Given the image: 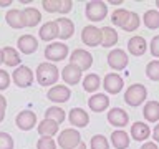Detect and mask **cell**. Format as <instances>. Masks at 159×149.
<instances>
[{
  "mask_svg": "<svg viewBox=\"0 0 159 149\" xmlns=\"http://www.w3.org/2000/svg\"><path fill=\"white\" fill-rule=\"evenodd\" d=\"M58 78H60L58 68L55 66L53 63L45 61V63L38 65V68H37V81L42 84V86H52L53 83L58 81Z\"/></svg>",
  "mask_w": 159,
  "mask_h": 149,
  "instance_id": "obj_1",
  "label": "cell"
},
{
  "mask_svg": "<svg viewBox=\"0 0 159 149\" xmlns=\"http://www.w3.org/2000/svg\"><path fill=\"white\" fill-rule=\"evenodd\" d=\"M146 96H148L146 86L136 83V84H131V86L126 89V93H124V101H126L129 106L136 108V106H139V104L144 103Z\"/></svg>",
  "mask_w": 159,
  "mask_h": 149,
  "instance_id": "obj_2",
  "label": "cell"
},
{
  "mask_svg": "<svg viewBox=\"0 0 159 149\" xmlns=\"http://www.w3.org/2000/svg\"><path fill=\"white\" fill-rule=\"evenodd\" d=\"M84 13H86V18L91 20V22H101V20L106 18L108 7L101 0H91L84 7Z\"/></svg>",
  "mask_w": 159,
  "mask_h": 149,
  "instance_id": "obj_3",
  "label": "cell"
},
{
  "mask_svg": "<svg viewBox=\"0 0 159 149\" xmlns=\"http://www.w3.org/2000/svg\"><path fill=\"white\" fill-rule=\"evenodd\" d=\"M80 142H81L80 131H76V129H73V128L65 129V131H61L58 136V144L61 149H75Z\"/></svg>",
  "mask_w": 159,
  "mask_h": 149,
  "instance_id": "obj_4",
  "label": "cell"
},
{
  "mask_svg": "<svg viewBox=\"0 0 159 149\" xmlns=\"http://www.w3.org/2000/svg\"><path fill=\"white\" fill-rule=\"evenodd\" d=\"M68 55V47L61 42H53L45 48V58L52 61H61Z\"/></svg>",
  "mask_w": 159,
  "mask_h": 149,
  "instance_id": "obj_5",
  "label": "cell"
},
{
  "mask_svg": "<svg viewBox=\"0 0 159 149\" xmlns=\"http://www.w3.org/2000/svg\"><path fill=\"white\" fill-rule=\"evenodd\" d=\"M70 63L76 65L81 71H86V70H89V68H91V65H93V56H91V53H89V52H86V50L78 48V50H75V52L71 53V56H70Z\"/></svg>",
  "mask_w": 159,
  "mask_h": 149,
  "instance_id": "obj_6",
  "label": "cell"
},
{
  "mask_svg": "<svg viewBox=\"0 0 159 149\" xmlns=\"http://www.w3.org/2000/svg\"><path fill=\"white\" fill-rule=\"evenodd\" d=\"M81 42L86 47H98L101 45V28L94 25H86L81 30Z\"/></svg>",
  "mask_w": 159,
  "mask_h": 149,
  "instance_id": "obj_7",
  "label": "cell"
},
{
  "mask_svg": "<svg viewBox=\"0 0 159 149\" xmlns=\"http://www.w3.org/2000/svg\"><path fill=\"white\" fill-rule=\"evenodd\" d=\"M12 78H13V83L20 88L32 86V83H33V73L28 66H17V70L12 74Z\"/></svg>",
  "mask_w": 159,
  "mask_h": 149,
  "instance_id": "obj_8",
  "label": "cell"
},
{
  "mask_svg": "<svg viewBox=\"0 0 159 149\" xmlns=\"http://www.w3.org/2000/svg\"><path fill=\"white\" fill-rule=\"evenodd\" d=\"M128 55L121 48H114L108 53V65L113 70H124L128 66Z\"/></svg>",
  "mask_w": 159,
  "mask_h": 149,
  "instance_id": "obj_9",
  "label": "cell"
},
{
  "mask_svg": "<svg viewBox=\"0 0 159 149\" xmlns=\"http://www.w3.org/2000/svg\"><path fill=\"white\" fill-rule=\"evenodd\" d=\"M123 86H124V81L118 73H108L103 79V88L109 94H118L123 89Z\"/></svg>",
  "mask_w": 159,
  "mask_h": 149,
  "instance_id": "obj_10",
  "label": "cell"
},
{
  "mask_svg": "<svg viewBox=\"0 0 159 149\" xmlns=\"http://www.w3.org/2000/svg\"><path fill=\"white\" fill-rule=\"evenodd\" d=\"M15 124L22 129V131H30L32 128L37 126V116H35L33 111H28V109H23L17 114L15 118Z\"/></svg>",
  "mask_w": 159,
  "mask_h": 149,
  "instance_id": "obj_11",
  "label": "cell"
},
{
  "mask_svg": "<svg viewBox=\"0 0 159 149\" xmlns=\"http://www.w3.org/2000/svg\"><path fill=\"white\" fill-rule=\"evenodd\" d=\"M70 96H71V91H70L68 86H63V84H57V86H52L47 93V98L53 103H66Z\"/></svg>",
  "mask_w": 159,
  "mask_h": 149,
  "instance_id": "obj_12",
  "label": "cell"
},
{
  "mask_svg": "<svg viewBox=\"0 0 159 149\" xmlns=\"http://www.w3.org/2000/svg\"><path fill=\"white\" fill-rule=\"evenodd\" d=\"M108 123L111 124V126H116V128L121 129L124 126H128L129 116H128V113L124 111V109L113 108V109H109V113H108Z\"/></svg>",
  "mask_w": 159,
  "mask_h": 149,
  "instance_id": "obj_13",
  "label": "cell"
},
{
  "mask_svg": "<svg viewBox=\"0 0 159 149\" xmlns=\"http://www.w3.org/2000/svg\"><path fill=\"white\" fill-rule=\"evenodd\" d=\"M81 74H83V71L76 66V65L68 63L61 71V78L65 79L66 84H78L80 79H81Z\"/></svg>",
  "mask_w": 159,
  "mask_h": 149,
  "instance_id": "obj_14",
  "label": "cell"
},
{
  "mask_svg": "<svg viewBox=\"0 0 159 149\" xmlns=\"http://www.w3.org/2000/svg\"><path fill=\"white\" fill-rule=\"evenodd\" d=\"M17 47L22 53L25 55H32L37 52L38 48V40L33 37V35H22L17 42Z\"/></svg>",
  "mask_w": 159,
  "mask_h": 149,
  "instance_id": "obj_15",
  "label": "cell"
},
{
  "mask_svg": "<svg viewBox=\"0 0 159 149\" xmlns=\"http://www.w3.org/2000/svg\"><path fill=\"white\" fill-rule=\"evenodd\" d=\"M88 106H89V109H91V111H94V113L104 111V109L109 106V98H108V94H104V93L93 94V96L88 99Z\"/></svg>",
  "mask_w": 159,
  "mask_h": 149,
  "instance_id": "obj_16",
  "label": "cell"
},
{
  "mask_svg": "<svg viewBox=\"0 0 159 149\" xmlns=\"http://www.w3.org/2000/svg\"><path fill=\"white\" fill-rule=\"evenodd\" d=\"M68 119H70V123L76 128H84V126H88V123H89L88 113L81 108H73L71 111L68 113Z\"/></svg>",
  "mask_w": 159,
  "mask_h": 149,
  "instance_id": "obj_17",
  "label": "cell"
},
{
  "mask_svg": "<svg viewBox=\"0 0 159 149\" xmlns=\"http://www.w3.org/2000/svg\"><path fill=\"white\" fill-rule=\"evenodd\" d=\"M128 50H129V53H131L133 56H141V55L146 53L148 43H146V40H144L143 37L136 35V37H133L128 42Z\"/></svg>",
  "mask_w": 159,
  "mask_h": 149,
  "instance_id": "obj_18",
  "label": "cell"
},
{
  "mask_svg": "<svg viewBox=\"0 0 159 149\" xmlns=\"http://www.w3.org/2000/svg\"><path fill=\"white\" fill-rule=\"evenodd\" d=\"M57 22V27H58V37L61 38V40H68V38H71L73 37V33H75V25L71 20H68V18H58V20H55Z\"/></svg>",
  "mask_w": 159,
  "mask_h": 149,
  "instance_id": "obj_19",
  "label": "cell"
},
{
  "mask_svg": "<svg viewBox=\"0 0 159 149\" xmlns=\"http://www.w3.org/2000/svg\"><path fill=\"white\" fill-rule=\"evenodd\" d=\"M40 40L43 42H52L58 37V27H57V22H47L40 27Z\"/></svg>",
  "mask_w": 159,
  "mask_h": 149,
  "instance_id": "obj_20",
  "label": "cell"
},
{
  "mask_svg": "<svg viewBox=\"0 0 159 149\" xmlns=\"http://www.w3.org/2000/svg\"><path fill=\"white\" fill-rule=\"evenodd\" d=\"M149 134H151V129L146 123L143 121H136L131 126V136L134 141H146L149 138Z\"/></svg>",
  "mask_w": 159,
  "mask_h": 149,
  "instance_id": "obj_21",
  "label": "cell"
},
{
  "mask_svg": "<svg viewBox=\"0 0 159 149\" xmlns=\"http://www.w3.org/2000/svg\"><path fill=\"white\" fill-rule=\"evenodd\" d=\"M5 20H7V23H8L12 28H15V30L25 27L23 12H22L20 8H12V10H8L7 15H5Z\"/></svg>",
  "mask_w": 159,
  "mask_h": 149,
  "instance_id": "obj_22",
  "label": "cell"
},
{
  "mask_svg": "<svg viewBox=\"0 0 159 149\" xmlns=\"http://www.w3.org/2000/svg\"><path fill=\"white\" fill-rule=\"evenodd\" d=\"M22 12H23L25 27H35V25H38L40 20H42V13H40V10L35 8V7H27V8H23Z\"/></svg>",
  "mask_w": 159,
  "mask_h": 149,
  "instance_id": "obj_23",
  "label": "cell"
},
{
  "mask_svg": "<svg viewBox=\"0 0 159 149\" xmlns=\"http://www.w3.org/2000/svg\"><path fill=\"white\" fill-rule=\"evenodd\" d=\"M143 114L149 123L159 121V101H148L146 106L143 108Z\"/></svg>",
  "mask_w": 159,
  "mask_h": 149,
  "instance_id": "obj_24",
  "label": "cell"
},
{
  "mask_svg": "<svg viewBox=\"0 0 159 149\" xmlns=\"http://www.w3.org/2000/svg\"><path fill=\"white\" fill-rule=\"evenodd\" d=\"M118 43V33L111 27H103L101 28V45L104 48L114 47Z\"/></svg>",
  "mask_w": 159,
  "mask_h": 149,
  "instance_id": "obj_25",
  "label": "cell"
},
{
  "mask_svg": "<svg viewBox=\"0 0 159 149\" xmlns=\"http://www.w3.org/2000/svg\"><path fill=\"white\" fill-rule=\"evenodd\" d=\"M2 53H3V63L7 65V66H20V61H22V58H20V55L18 52L15 48L12 47H5L2 50Z\"/></svg>",
  "mask_w": 159,
  "mask_h": 149,
  "instance_id": "obj_26",
  "label": "cell"
},
{
  "mask_svg": "<svg viewBox=\"0 0 159 149\" xmlns=\"http://www.w3.org/2000/svg\"><path fill=\"white\" fill-rule=\"evenodd\" d=\"M111 142H113V146L116 147V149H126L129 146V136H128V133L123 131V129H116V131H113Z\"/></svg>",
  "mask_w": 159,
  "mask_h": 149,
  "instance_id": "obj_27",
  "label": "cell"
},
{
  "mask_svg": "<svg viewBox=\"0 0 159 149\" xmlns=\"http://www.w3.org/2000/svg\"><path fill=\"white\" fill-rule=\"evenodd\" d=\"M58 124L52 121V119H43V121H40L38 124V133L42 134V136H48V138H53L55 134L58 133Z\"/></svg>",
  "mask_w": 159,
  "mask_h": 149,
  "instance_id": "obj_28",
  "label": "cell"
},
{
  "mask_svg": "<svg viewBox=\"0 0 159 149\" xmlns=\"http://www.w3.org/2000/svg\"><path fill=\"white\" fill-rule=\"evenodd\" d=\"M65 118H66V114H65V111L58 106H50L47 111H45V119H52V121H55L58 124V126L65 121Z\"/></svg>",
  "mask_w": 159,
  "mask_h": 149,
  "instance_id": "obj_29",
  "label": "cell"
},
{
  "mask_svg": "<svg viewBox=\"0 0 159 149\" xmlns=\"http://www.w3.org/2000/svg\"><path fill=\"white\" fill-rule=\"evenodd\" d=\"M99 86H101V79H99L98 74L89 73V74L84 76V79H83V89H84V91L93 93V91H96Z\"/></svg>",
  "mask_w": 159,
  "mask_h": 149,
  "instance_id": "obj_30",
  "label": "cell"
},
{
  "mask_svg": "<svg viewBox=\"0 0 159 149\" xmlns=\"http://www.w3.org/2000/svg\"><path fill=\"white\" fill-rule=\"evenodd\" d=\"M128 18H129V10H126V8H116V10L111 13V22H113V25L121 27V28L126 25Z\"/></svg>",
  "mask_w": 159,
  "mask_h": 149,
  "instance_id": "obj_31",
  "label": "cell"
},
{
  "mask_svg": "<svg viewBox=\"0 0 159 149\" xmlns=\"http://www.w3.org/2000/svg\"><path fill=\"white\" fill-rule=\"evenodd\" d=\"M143 22L146 25V28H149V30L159 28V12L157 10H148L143 17Z\"/></svg>",
  "mask_w": 159,
  "mask_h": 149,
  "instance_id": "obj_32",
  "label": "cell"
},
{
  "mask_svg": "<svg viewBox=\"0 0 159 149\" xmlns=\"http://www.w3.org/2000/svg\"><path fill=\"white\" fill-rule=\"evenodd\" d=\"M146 74L152 81H159V60H152L146 66Z\"/></svg>",
  "mask_w": 159,
  "mask_h": 149,
  "instance_id": "obj_33",
  "label": "cell"
},
{
  "mask_svg": "<svg viewBox=\"0 0 159 149\" xmlns=\"http://www.w3.org/2000/svg\"><path fill=\"white\" fill-rule=\"evenodd\" d=\"M139 15L136 12H129V18H128V22L126 25L123 27V30H126V32H134V30H138L139 27Z\"/></svg>",
  "mask_w": 159,
  "mask_h": 149,
  "instance_id": "obj_34",
  "label": "cell"
},
{
  "mask_svg": "<svg viewBox=\"0 0 159 149\" xmlns=\"http://www.w3.org/2000/svg\"><path fill=\"white\" fill-rule=\"evenodd\" d=\"M91 149H109V142L103 134H96L91 138Z\"/></svg>",
  "mask_w": 159,
  "mask_h": 149,
  "instance_id": "obj_35",
  "label": "cell"
},
{
  "mask_svg": "<svg viewBox=\"0 0 159 149\" xmlns=\"http://www.w3.org/2000/svg\"><path fill=\"white\" fill-rule=\"evenodd\" d=\"M37 149H57V144H55L53 138L48 136H42L37 142Z\"/></svg>",
  "mask_w": 159,
  "mask_h": 149,
  "instance_id": "obj_36",
  "label": "cell"
},
{
  "mask_svg": "<svg viewBox=\"0 0 159 149\" xmlns=\"http://www.w3.org/2000/svg\"><path fill=\"white\" fill-rule=\"evenodd\" d=\"M0 149H13V138L8 133H0Z\"/></svg>",
  "mask_w": 159,
  "mask_h": 149,
  "instance_id": "obj_37",
  "label": "cell"
},
{
  "mask_svg": "<svg viewBox=\"0 0 159 149\" xmlns=\"http://www.w3.org/2000/svg\"><path fill=\"white\" fill-rule=\"evenodd\" d=\"M42 7L47 10V12L53 13V12H58L60 2H58V0H42Z\"/></svg>",
  "mask_w": 159,
  "mask_h": 149,
  "instance_id": "obj_38",
  "label": "cell"
},
{
  "mask_svg": "<svg viewBox=\"0 0 159 149\" xmlns=\"http://www.w3.org/2000/svg\"><path fill=\"white\" fill-rule=\"evenodd\" d=\"M10 74L5 71V70H0V91H3V89H7L10 86Z\"/></svg>",
  "mask_w": 159,
  "mask_h": 149,
  "instance_id": "obj_39",
  "label": "cell"
},
{
  "mask_svg": "<svg viewBox=\"0 0 159 149\" xmlns=\"http://www.w3.org/2000/svg\"><path fill=\"white\" fill-rule=\"evenodd\" d=\"M149 50H151L152 56L159 58V35H156V37L151 40V43H149Z\"/></svg>",
  "mask_w": 159,
  "mask_h": 149,
  "instance_id": "obj_40",
  "label": "cell"
},
{
  "mask_svg": "<svg viewBox=\"0 0 159 149\" xmlns=\"http://www.w3.org/2000/svg\"><path fill=\"white\" fill-rule=\"evenodd\" d=\"M71 8H73L71 0H61V2H60V7H58V12L60 13H68Z\"/></svg>",
  "mask_w": 159,
  "mask_h": 149,
  "instance_id": "obj_41",
  "label": "cell"
},
{
  "mask_svg": "<svg viewBox=\"0 0 159 149\" xmlns=\"http://www.w3.org/2000/svg\"><path fill=\"white\" fill-rule=\"evenodd\" d=\"M141 149H157V146H156V142H151V141H146L143 144V147Z\"/></svg>",
  "mask_w": 159,
  "mask_h": 149,
  "instance_id": "obj_42",
  "label": "cell"
},
{
  "mask_svg": "<svg viewBox=\"0 0 159 149\" xmlns=\"http://www.w3.org/2000/svg\"><path fill=\"white\" fill-rule=\"evenodd\" d=\"M152 139H154V142H159V124H157V126H154V131H152Z\"/></svg>",
  "mask_w": 159,
  "mask_h": 149,
  "instance_id": "obj_43",
  "label": "cell"
},
{
  "mask_svg": "<svg viewBox=\"0 0 159 149\" xmlns=\"http://www.w3.org/2000/svg\"><path fill=\"white\" fill-rule=\"evenodd\" d=\"M0 109H2V111H5V109H7V99H5L2 94H0Z\"/></svg>",
  "mask_w": 159,
  "mask_h": 149,
  "instance_id": "obj_44",
  "label": "cell"
},
{
  "mask_svg": "<svg viewBox=\"0 0 159 149\" xmlns=\"http://www.w3.org/2000/svg\"><path fill=\"white\" fill-rule=\"evenodd\" d=\"M12 5V0H0V7H8Z\"/></svg>",
  "mask_w": 159,
  "mask_h": 149,
  "instance_id": "obj_45",
  "label": "cell"
},
{
  "mask_svg": "<svg viewBox=\"0 0 159 149\" xmlns=\"http://www.w3.org/2000/svg\"><path fill=\"white\" fill-rule=\"evenodd\" d=\"M75 149H86V144H84V142L81 141V142H80V144H78V146L75 147Z\"/></svg>",
  "mask_w": 159,
  "mask_h": 149,
  "instance_id": "obj_46",
  "label": "cell"
},
{
  "mask_svg": "<svg viewBox=\"0 0 159 149\" xmlns=\"http://www.w3.org/2000/svg\"><path fill=\"white\" fill-rule=\"evenodd\" d=\"M3 118H5V111H2V109H0V123L3 121Z\"/></svg>",
  "mask_w": 159,
  "mask_h": 149,
  "instance_id": "obj_47",
  "label": "cell"
},
{
  "mask_svg": "<svg viewBox=\"0 0 159 149\" xmlns=\"http://www.w3.org/2000/svg\"><path fill=\"white\" fill-rule=\"evenodd\" d=\"M0 63H3V53H2V50H0Z\"/></svg>",
  "mask_w": 159,
  "mask_h": 149,
  "instance_id": "obj_48",
  "label": "cell"
},
{
  "mask_svg": "<svg viewBox=\"0 0 159 149\" xmlns=\"http://www.w3.org/2000/svg\"><path fill=\"white\" fill-rule=\"evenodd\" d=\"M156 7H159V0H156Z\"/></svg>",
  "mask_w": 159,
  "mask_h": 149,
  "instance_id": "obj_49",
  "label": "cell"
}]
</instances>
